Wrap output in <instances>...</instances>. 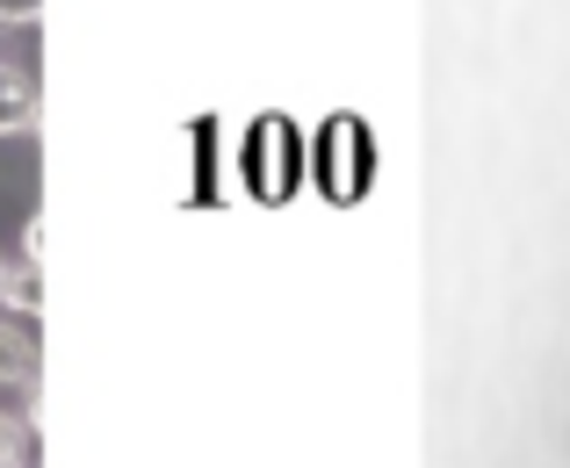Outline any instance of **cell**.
<instances>
[{
    "mask_svg": "<svg viewBox=\"0 0 570 468\" xmlns=\"http://www.w3.org/2000/svg\"><path fill=\"white\" fill-rule=\"evenodd\" d=\"M0 275H8V260H0Z\"/></svg>",
    "mask_w": 570,
    "mask_h": 468,
    "instance_id": "cell-6",
    "label": "cell"
},
{
    "mask_svg": "<svg viewBox=\"0 0 570 468\" xmlns=\"http://www.w3.org/2000/svg\"><path fill=\"white\" fill-rule=\"evenodd\" d=\"M29 116H37V87H29L14 66H0V138L29 130Z\"/></svg>",
    "mask_w": 570,
    "mask_h": 468,
    "instance_id": "cell-1",
    "label": "cell"
},
{
    "mask_svg": "<svg viewBox=\"0 0 570 468\" xmlns=\"http://www.w3.org/2000/svg\"><path fill=\"white\" fill-rule=\"evenodd\" d=\"M0 382H37V346L14 325H0Z\"/></svg>",
    "mask_w": 570,
    "mask_h": 468,
    "instance_id": "cell-3",
    "label": "cell"
},
{
    "mask_svg": "<svg viewBox=\"0 0 570 468\" xmlns=\"http://www.w3.org/2000/svg\"><path fill=\"white\" fill-rule=\"evenodd\" d=\"M43 0H0V22H37Z\"/></svg>",
    "mask_w": 570,
    "mask_h": 468,
    "instance_id": "cell-5",
    "label": "cell"
},
{
    "mask_svg": "<svg viewBox=\"0 0 570 468\" xmlns=\"http://www.w3.org/2000/svg\"><path fill=\"white\" fill-rule=\"evenodd\" d=\"M0 303H8V310H43V267L37 260H14L8 267V275H0Z\"/></svg>",
    "mask_w": 570,
    "mask_h": 468,
    "instance_id": "cell-2",
    "label": "cell"
},
{
    "mask_svg": "<svg viewBox=\"0 0 570 468\" xmlns=\"http://www.w3.org/2000/svg\"><path fill=\"white\" fill-rule=\"evenodd\" d=\"M0 468H22V426L0 418Z\"/></svg>",
    "mask_w": 570,
    "mask_h": 468,
    "instance_id": "cell-4",
    "label": "cell"
}]
</instances>
